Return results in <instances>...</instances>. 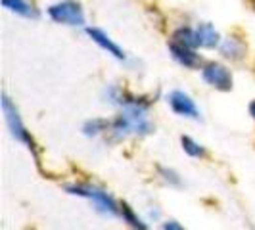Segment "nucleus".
<instances>
[{
	"label": "nucleus",
	"instance_id": "8",
	"mask_svg": "<svg viewBox=\"0 0 255 230\" xmlns=\"http://www.w3.org/2000/svg\"><path fill=\"white\" fill-rule=\"evenodd\" d=\"M87 33H89V37L96 42V44H100L104 50H108L112 56H115L117 60H125V54H123V50L115 44L112 38L108 37L106 33H104L102 29H96V27H89L87 29Z\"/></svg>",
	"mask_w": 255,
	"mask_h": 230
},
{
	"label": "nucleus",
	"instance_id": "3",
	"mask_svg": "<svg viewBox=\"0 0 255 230\" xmlns=\"http://www.w3.org/2000/svg\"><path fill=\"white\" fill-rule=\"evenodd\" d=\"M2 110H4V114H6V121H8V127H10V132H12L13 138L17 142H23L27 148L37 155L35 140L31 138V134H29V130L25 128V125L21 123V117H19L15 106H13L12 100H10L8 96H2Z\"/></svg>",
	"mask_w": 255,
	"mask_h": 230
},
{
	"label": "nucleus",
	"instance_id": "14",
	"mask_svg": "<svg viewBox=\"0 0 255 230\" xmlns=\"http://www.w3.org/2000/svg\"><path fill=\"white\" fill-rule=\"evenodd\" d=\"M180 142H182L184 152L188 153V155H192V157H204V155H205L204 146H200L196 140H192L190 136H182V138H180Z\"/></svg>",
	"mask_w": 255,
	"mask_h": 230
},
{
	"label": "nucleus",
	"instance_id": "2",
	"mask_svg": "<svg viewBox=\"0 0 255 230\" xmlns=\"http://www.w3.org/2000/svg\"><path fill=\"white\" fill-rule=\"evenodd\" d=\"M65 190L69 192V194H75V196H81V198L92 200L94 205L98 207V211H102L106 215L121 213V205L115 204V200L108 192L100 190L96 186H90V184H69V186H65Z\"/></svg>",
	"mask_w": 255,
	"mask_h": 230
},
{
	"label": "nucleus",
	"instance_id": "16",
	"mask_svg": "<svg viewBox=\"0 0 255 230\" xmlns=\"http://www.w3.org/2000/svg\"><path fill=\"white\" fill-rule=\"evenodd\" d=\"M159 173L163 175V179H165L169 184L180 186V179L177 177V173H173V171H169V169H163V167H159Z\"/></svg>",
	"mask_w": 255,
	"mask_h": 230
},
{
	"label": "nucleus",
	"instance_id": "12",
	"mask_svg": "<svg viewBox=\"0 0 255 230\" xmlns=\"http://www.w3.org/2000/svg\"><path fill=\"white\" fill-rule=\"evenodd\" d=\"M221 52H223L227 58L236 60V58H240V56H242L244 44L242 42H238L236 38H227V40L223 42V46H221Z\"/></svg>",
	"mask_w": 255,
	"mask_h": 230
},
{
	"label": "nucleus",
	"instance_id": "18",
	"mask_svg": "<svg viewBox=\"0 0 255 230\" xmlns=\"http://www.w3.org/2000/svg\"><path fill=\"white\" fill-rule=\"evenodd\" d=\"M250 114L254 115V119H255V102H252V106H250Z\"/></svg>",
	"mask_w": 255,
	"mask_h": 230
},
{
	"label": "nucleus",
	"instance_id": "11",
	"mask_svg": "<svg viewBox=\"0 0 255 230\" xmlns=\"http://www.w3.org/2000/svg\"><path fill=\"white\" fill-rule=\"evenodd\" d=\"M112 128V123L108 121V119H92V121H87L85 123V134L87 136H96V134H100V132H106V130H110Z\"/></svg>",
	"mask_w": 255,
	"mask_h": 230
},
{
	"label": "nucleus",
	"instance_id": "4",
	"mask_svg": "<svg viewBox=\"0 0 255 230\" xmlns=\"http://www.w3.org/2000/svg\"><path fill=\"white\" fill-rule=\"evenodd\" d=\"M50 17L58 23H67V25H83L85 23V15L83 10L77 2H62V4H56L52 6Z\"/></svg>",
	"mask_w": 255,
	"mask_h": 230
},
{
	"label": "nucleus",
	"instance_id": "10",
	"mask_svg": "<svg viewBox=\"0 0 255 230\" xmlns=\"http://www.w3.org/2000/svg\"><path fill=\"white\" fill-rule=\"evenodd\" d=\"M2 4H4V8H8L15 13H21L25 17H31V15L37 17V12L33 10L31 4H27L25 0H2Z\"/></svg>",
	"mask_w": 255,
	"mask_h": 230
},
{
	"label": "nucleus",
	"instance_id": "9",
	"mask_svg": "<svg viewBox=\"0 0 255 230\" xmlns=\"http://www.w3.org/2000/svg\"><path fill=\"white\" fill-rule=\"evenodd\" d=\"M196 38H198V46L204 48H215L219 44V33L211 23H200L196 29Z\"/></svg>",
	"mask_w": 255,
	"mask_h": 230
},
{
	"label": "nucleus",
	"instance_id": "7",
	"mask_svg": "<svg viewBox=\"0 0 255 230\" xmlns=\"http://www.w3.org/2000/svg\"><path fill=\"white\" fill-rule=\"evenodd\" d=\"M169 50H171V54H173V58H175L179 64L184 65V67H198L200 62H202L200 56L192 50V48L184 46V44H180V42H175V40L169 44Z\"/></svg>",
	"mask_w": 255,
	"mask_h": 230
},
{
	"label": "nucleus",
	"instance_id": "1",
	"mask_svg": "<svg viewBox=\"0 0 255 230\" xmlns=\"http://www.w3.org/2000/svg\"><path fill=\"white\" fill-rule=\"evenodd\" d=\"M146 110H148V102L123 108V114L115 117L110 128L115 134V138H123L127 134H150L153 130V125L146 117Z\"/></svg>",
	"mask_w": 255,
	"mask_h": 230
},
{
	"label": "nucleus",
	"instance_id": "13",
	"mask_svg": "<svg viewBox=\"0 0 255 230\" xmlns=\"http://www.w3.org/2000/svg\"><path fill=\"white\" fill-rule=\"evenodd\" d=\"M121 217L125 219V221H127L128 225H130L134 230H148L146 223H142L140 219L134 215V211H132L127 204H121Z\"/></svg>",
	"mask_w": 255,
	"mask_h": 230
},
{
	"label": "nucleus",
	"instance_id": "5",
	"mask_svg": "<svg viewBox=\"0 0 255 230\" xmlns=\"http://www.w3.org/2000/svg\"><path fill=\"white\" fill-rule=\"evenodd\" d=\"M204 79L205 83H209L211 87H215L217 90H230L232 89V75L230 71L221 64H207L204 67Z\"/></svg>",
	"mask_w": 255,
	"mask_h": 230
},
{
	"label": "nucleus",
	"instance_id": "15",
	"mask_svg": "<svg viewBox=\"0 0 255 230\" xmlns=\"http://www.w3.org/2000/svg\"><path fill=\"white\" fill-rule=\"evenodd\" d=\"M175 42H180V44H184V46H188V48H194V46H198V38H196V33H192L190 29H179L177 33H175Z\"/></svg>",
	"mask_w": 255,
	"mask_h": 230
},
{
	"label": "nucleus",
	"instance_id": "6",
	"mask_svg": "<svg viewBox=\"0 0 255 230\" xmlns=\"http://www.w3.org/2000/svg\"><path fill=\"white\" fill-rule=\"evenodd\" d=\"M169 106L173 108V112L182 117H192V119H200V110L196 108V104L188 94L180 92V90H173L169 94Z\"/></svg>",
	"mask_w": 255,
	"mask_h": 230
},
{
	"label": "nucleus",
	"instance_id": "17",
	"mask_svg": "<svg viewBox=\"0 0 255 230\" xmlns=\"http://www.w3.org/2000/svg\"><path fill=\"white\" fill-rule=\"evenodd\" d=\"M163 230H184V229L180 227L177 221H169V223H165V225H163Z\"/></svg>",
	"mask_w": 255,
	"mask_h": 230
}]
</instances>
